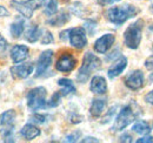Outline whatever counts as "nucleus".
Listing matches in <instances>:
<instances>
[{
  "instance_id": "1",
  "label": "nucleus",
  "mask_w": 153,
  "mask_h": 143,
  "mask_svg": "<svg viewBox=\"0 0 153 143\" xmlns=\"http://www.w3.org/2000/svg\"><path fill=\"white\" fill-rule=\"evenodd\" d=\"M100 67H101V61L98 56H96L91 52L85 53L84 59H82V63L79 68L78 75H76L78 81L81 83H85L88 80V77L91 76V74L93 72H96L97 69H99Z\"/></svg>"
},
{
  "instance_id": "2",
  "label": "nucleus",
  "mask_w": 153,
  "mask_h": 143,
  "mask_svg": "<svg viewBox=\"0 0 153 143\" xmlns=\"http://www.w3.org/2000/svg\"><path fill=\"white\" fill-rule=\"evenodd\" d=\"M137 14V8L132 5L115 6L111 7L106 12V18L114 25H121L130 18H133Z\"/></svg>"
},
{
  "instance_id": "3",
  "label": "nucleus",
  "mask_w": 153,
  "mask_h": 143,
  "mask_svg": "<svg viewBox=\"0 0 153 143\" xmlns=\"http://www.w3.org/2000/svg\"><path fill=\"white\" fill-rule=\"evenodd\" d=\"M14 119L16 111L10 109L0 117V135L5 142H14Z\"/></svg>"
},
{
  "instance_id": "4",
  "label": "nucleus",
  "mask_w": 153,
  "mask_h": 143,
  "mask_svg": "<svg viewBox=\"0 0 153 143\" xmlns=\"http://www.w3.org/2000/svg\"><path fill=\"white\" fill-rule=\"evenodd\" d=\"M139 113H140L139 109H134L133 106H131V105L124 107L120 110V113L118 114L112 129L114 131L124 130L126 127H128L132 122L135 121V119L138 117Z\"/></svg>"
},
{
  "instance_id": "5",
  "label": "nucleus",
  "mask_w": 153,
  "mask_h": 143,
  "mask_svg": "<svg viewBox=\"0 0 153 143\" xmlns=\"http://www.w3.org/2000/svg\"><path fill=\"white\" fill-rule=\"evenodd\" d=\"M47 0H27V1H11V6L18 11L20 14L26 19H31L36 10H39L46 5Z\"/></svg>"
},
{
  "instance_id": "6",
  "label": "nucleus",
  "mask_w": 153,
  "mask_h": 143,
  "mask_svg": "<svg viewBox=\"0 0 153 143\" xmlns=\"http://www.w3.org/2000/svg\"><path fill=\"white\" fill-rule=\"evenodd\" d=\"M141 31H143V21L138 20L134 24L130 25L125 33H124V41L125 45L131 48V49H137L140 45L141 41Z\"/></svg>"
},
{
  "instance_id": "7",
  "label": "nucleus",
  "mask_w": 153,
  "mask_h": 143,
  "mask_svg": "<svg viewBox=\"0 0 153 143\" xmlns=\"http://www.w3.org/2000/svg\"><path fill=\"white\" fill-rule=\"evenodd\" d=\"M46 89L44 87H36L27 94V106L32 111H37L47 106Z\"/></svg>"
},
{
  "instance_id": "8",
  "label": "nucleus",
  "mask_w": 153,
  "mask_h": 143,
  "mask_svg": "<svg viewBox=\"0 0 153 143\" xmlns=\"http://www.w3.org/2000/svg\"><path fill=\"white\" fill-rule=\"evenodd\" d=\"M68 40L74 48H78V49L84 48L87 45V36H86L85 28L84 27H74V28L70 29Z\"/></svg>"
},
{
  "instance_id": "9",
  "label": "nucleus",
  "mask_w": 153,
  "mask_h": 143,
  "mask_svg": "<svg viewBox=\"0 0 153 143\" xmlns=\"http://www.w3.org/2000/svg\"><path fill=\"white\" fill-rule=\"evenodd\" d=\"M52 60H53V51L47 49V51H44L40 54L38 61H37V69H36V76L37 77L44 75L46 72L48 71V68L52 65Z\"/></svg>"
},
{
  "instance_id": "10",
  "label": "nucleus",
  "mask_w": 153,
  "mask_h": 143,
  "mask_svg": "<svg viewBox=\"0 0 153 143\" xmlns=\"http://www.w3.org/2000/svg\"><path fill=\"white\" fill-rule=\"evenodd\" d=\"M76 65V57L71 53H64L60 55L56 63V69L61 73H70L74 69Z\"/></svg>"
},
{
  "instance_id": "11",
  "label": "nucleus",
  "mask_w": 153,
  "mask_h": 143,
  "mask_svg": "<svg viewBox=\"0 0 153 143\" xmlns=\"http://www.w3.org/2000/svg\"><path fill=\"white\" fill-rule=\"evenodd\" d=\"M115 36L112 33H107L100 36L94 42V51L99 54H105L114 43Z\"/></svg>"
},
{
  "instance_id": "12",
  "label": "nucleus",
  "mask_w": 153,
  "mask_h": 143,
  "mask_svg": "<svg viewBox=\"0 0 153 143\" xmlns=\"http://www.w3.org/2000/svg\"><path fill=\"white\" fill-rule=\"evenodd\" d=\"M144 73L141 71H134L125 79V85L131 90H138L144 86Z\"/></svg>"
},
{
  "instance_id": "13",
  "label": "nucleus",
  "mask_w": 153,
  "mask_h": 143,
  "mask_svg": "<svg viewBox=\"0 0 153 143\" xmlns=\"http://www.w3.org/2000/svg\"><path fill=\"white\" fill-rule=\"evenodd\" d=\"M30 49L25 45H16L11 49V59L14 63H20L28 57Z\"/></svg>"
},
{
  "instance_id": "14",
  "label": "nucleus",
  "mask_w": 153,
  "mask_h": 143,
  "mask_svg": "<svg viewBox=\"0 0 153 143\" xmlns=\"http://www.w3.org/2000/svg\"><path fill=\"white\" fill-rule=\"evenodd\" d=\"M33 69L34 67L32 63H22V65L12 67L11 73H12V76L16 79H26L33 73Z\"/></svg>"
},
{
  "instance_id": "15",
  "label": "nucleus",
  "mask_w": 153,
  "mask_h": 143,
  "mask_svg": "<svg viewBox=\"0 0 153 143\" xmlns=\"http://www.w3.org/2000/svg\"><path fill=\"white\" fill-rule=\"evenodd\" d=\"M90 89L94 94H99V95L105 94L107 91V83H106L105 77L99 76V75L93 76L90 83Z\"/></svg>"
},
{
  "instance_id": "16",
  "label": "nucleus",
  "mask_w": 153,
  "mask_h": 143,
  "mask_svg": "<svg viewBox=\"0 0 153 143\" xmlns=\"http://www.w3.org/2000/svg\"><path fill=\"white\" fill-rule=\"evenodd\" d=\"M127 66V59L125 56H120L114 63L108 68V72H107V75L110 79H114L118 75H120L124 69L126 68Z\"/></svg>"
},
{
  "instance_id": "17",
  "label": "nucleus",
  "mask_w": 153,
  "mask_h": 143,
  "mask_svg": "<svg viewBox=\"0 0 153 143\" xmlns=\"http://www.w3.org/2000/svg\"><path fill=\"white\" fill-rule=\"evenodd\" d=\"M40 133H41L40 129H39L38 127H36L34 125H32V123L25 125L21 128V130H20L21 136H22L25 140H28V141L34 140L36 137H38L39 135H40Z\"/></svg>"
},
{
  "instance_id": "18",
  "label": "nucleus",
  "mask_w": 153,
  "mask_h": 143,
  "mask_svg": "<svg viewBox=\"0 0 153 143\" xmlns=\"http://www.w3.org/2000/svg\"><path fill=\"white\" fill-rule=\"evenodd\" d=\"M106 107V100L105 99H94L92 101V105L90 108V113L93 117H98L102 114Z\"/></svg>"
},
{
  "instance_id": "19",
  "label": "nucleus",
  "mask_w": 153,
  "mask_h": 143,
  "mask_svg": "<svg viewBox=\"0 0 153 143\" xmlns=\"http://www.w3.org/2000/svg\"><path fill=\"white\" fill-rule=\"evenodd\" d=\"M41 34H42V31L39 28V26L33 25V26H31V27L26 31V33H25V39H26L28 42L34 43V42H37L39 39L41 38Z\"/></svg>"
},
{
  "instance_id": "20",
  "label": "nucleus",
  "mask_w": 153,
  "mask_h": 143,
  "mask_svg": "<svg viewBox=\"0 0 153 143\" xmlns=\"http://www.w3.org/2000/svg\"><path fill=\"white\" fill-rule=\"evenodd\" d=\"M58 85L61 87V94L62 96H67L70 94H74L76 93V87L73 85V82L68 79H59L58 80Z\"/></svg>"
},
{
  "instance_id": "21",
  "label": "nucleus",
  "mask_w": 153,
  "mask_h": 143,
  "mask_svg": "<svg viewBox=\"0 0 153 143\" xmlns=\"http://www.w3.org/2000/svg\"><path fill=\"white\" fill-rule=\"evenodd\" d=\"M68 20H70V14H68V13H66V12H60L58 15L48 19V20H47V24L51 25V26H54V27H59V26L65 25Z\"/></svg>"
},
{
  "instance_id": "22",
  "label": "nucleus",
  "mask_w": 153,
  "mask_h": 143,
  "mask_svg": "<svg viewBox=\"0 0 153 143\" xmlns=\"http://www.w3.org/2000/svg\"><path fill=\"white\" fill-rule=\"evenodd\" d=\"M25 29V22L22 19H17L12 25H11V28H10V32H11V35L14 39H19L22 32Z\"/></svg>"
},
{
  "instance_id": "23",
  "label": "nucleus",
  "mask_w": 153,
  "mask_h": 143,
  "mask_svg": "<svg viewBox=\"0 0 153 143\" xmlns=\"http://www.w3.org/2000/svg\"><path fill=\"white\" fill-rule=\"evenodd\" d=\"M132 129H133L134 133H137V134H139V135H147V134H150V131H151L150 125H149L146 121H143V120L137 121L133 125V127H132Z\"/></svg>"
},
{
  "instance_id": "24",
  "label": "nucleus",
  "mask_w": 153,
  "mask_h": 143,
  "mask_svg": "<svg viewBox=\"0 0 153 143\" xmlns=\"http://www.w3.org/2000/svg\"><path fill=\"white\" fill-rule=\"evenodd\" d=\"M58 12V1L57 0H50L45 7V11L44 13L47 15V17H52L54 15Z\"/></svg>"
},
{
  "instance_id": "25",
  "label": "nucleus",
  "mask_w": 153,
  "mask_h": 143,
  "mask_svg": "<svg viewBox=\"0 0 153 143\" xmlns=\"http://www.w3.org/2000/svg\"><path fill=\"white\" fill-rule=\"evenodd\" d=\"M61 96H62V94L60 93V91H56L52 96H51V99H50V101L47 102V106L51 108L53 107H58L59 105H60V101H61Z\"/></svg>"
},
{
  "instance_id": "26",
  "label": "nucleus",
  "mask_w": 153,
  "mask_h": 143,
  "mask_svg": "<svg viewBox=\"0 0 153 143\" xmlns=\"http://www.w3.org/2000/svg\"><path fill=\"white\" fill-rule=\"evenodd\" d=\"M41 43L42 45H50V43H52L53 41H54V38L52 35V33L51 32H44V35H41Z\"/></svg>"
},
{
  "instance_id": "27",
  "label": "nucleus",
  "mask_w": 153,
  "mask_h": 143,
  "mask_svg": "<svg viewBox=\"0 0 153 143\" xmlns=\"http://www.w3.org/2000/svg\"><path fill=\"white\" fill-rule=\"evenodd\" d=\"M84 28H85V29H87L88 34H93V33L96 32L97 22L96 21H92V20H88V21H86V22H85Z\"/></svg>"
},
{
  "instance_id": "28",
  "label": "nucleus",
  "mask_w": 153,
  "mask_h": 143,
  "mask_svg": "<svg viewBox=\"0 0 153 143\" xmlns=\"http://www.w3.org/2000/svg\"><path fill=\"white\" fill-rule=\"evenodd\" d=\"M46 119H47V116H46V115H41V114H34V115L31 117V120H32L33 122L40 123V125L45 123V122H46Z\"/></svg>"
},
{
  "instance_id": "29",
  "label": "nucleus",
  "mask_w": 153,
  "mask_h": 143,
  "mask_svg": "<svg viewBox=\"0 0 153 143\" xmlns=\"http://www.w3.org/2000/svg\"><path fill=\"white\" fill-rule=\"evenodd\" d=\"M80 135H81V133L79 130H76V131L66 136V142H76L78 139H80Z\"/></svg>"
},
{
  "instance_id": "30",
  "label": "nucleus",
  "mask_w": 153,
  "mask_h": 143,
  "mask_svg": "<svg viewBox=\"0 0 153 143\" xmlns=\"http://www.w3.org/2000/svg\"><path fill=\"white\" fill-rule=\"evenodd\" d=\"M145 67H146L149 71L152 72V73L150 74V80L153 81V55L152 56H150V57L145 61Z\"/></svg>"
},
{
  "instance_id": "31",
  "label": "nucleus",
  "mask_w": 153,
  "mask_h": 143,
  "mask_svg": "<svg viewBox=\"0 0 153 143\" xmlns=\"http://www.w3.org/2000/svg\"><path fill=\"white\" fill-rule=\"evenodd\" d=\"M8 47V42L4 36L0 34V53H5Z\"/></svg>"
},
{
  "instance_id": "32",
  "label": "nucleus",
  "mask_w": 153,
  "mask_h": 143,
  "mask_svg": "<svg viewBox=\"0 0 153 143\" xmlns=\"http://www.w3.org/2000/svg\"><path fill=\"white\" fill-rule=\"evenodd\" d=\"M137 143H153V136H145V137H140L138 139Z\"/></svg>"
},
{
  "instance_id": "33",
  "label": "nucleus",
  "mask_w": 153,
  "mask_h": 143,
  "mask_svg": "<svg viewBox=\"0 0 153 143\" xmlns=\"http://www.w3.org/2000/svg\"><path fill=\"white\" fill-rule=\"evenodd\" d=\"M119 141L120 142H132V136L128 135V134H124V135L120 136Z\"/></svg>"
},
{
  "instance_id": "34",
  "label": "nucleus",
  "mask_w": 153,
  "mask_h": 143,
  "mask_svg": "<svg viewBox=\"0 0 153 143\" xmlns=\"http://www.w3.org/2000/svg\"><path fill=\"white\" fill-rule=\"evenodd\" d=\"M145 101H146L147 103H150V105L153 106V90L150 91V93H147V94L145 95Z\"/></svg>"
},
{
  "instance_id": "35",
  "label": "nucleus",
  "mask_w": 153,
  "mask_h": 143,
  "mask_svg": "<svg viewBox=\"0 0 153 143\" xmlns=\"http://www.w3.org/2000/svg\"><path fill=\"white\" fill-rule=\"evenodd\" d=\"M8 15H10V12L4 6H0V18L1 17H8Z\"/></svg>"
},
{
  "instance_id": "36",
  "label": "nucleus",
  "mask_w": 153,
  "mask_h": 143,
  "mask_svg": "<svg viewBox=\"0 0 153 143\" xmlns=\"http://www.w3.org/2000/svg\"><path fill=\"white\" fill-rule=\"evenodd\" d=\"M81 142L86 143V142H99V140H97L96 137H85L81 140Z\"/></svg>"
},
{
  "instance_id": "37",
  "label": "nucleus",
  "mask_w": 153,
  "mask_h": 143,
  "mask_svg": "<svg viewBox=\"0 0 153 143\" xmlns=\"http://www.w3.org/2000/svg\"><path fill=\"white\" fill-rule=\"evenodd\" d=\"M68 31H70V29H67V31H64V32H61V33H60V40L65 41V40L68 38V35H66V34L68 33Z\"/></svg>"
},
{
  "instance_id": "38",
  "label": "nucleus",
  "mask_w": 153,
  "mask_h": 143,
  "mask_svg": "<svg viewBox=\"0 0 153 143\" xmlns=\"http://www.w3.org/2000/svg\"><path fill=\"white\" fill-rule=\"evenodd\" d=\"M98 2L100 5H106V4H108V0H98Z\"/></svg>"
},
{
  "instance_id": "39",
  "label": "nucleus",
  "mask_w": 153,
  "mask_h": 143,
  "mask_svg": "<svg viewBox=\"0 0 153 143\" xmlns=\"http://www.w3.org/2000/svg\"><path fill=\"white\" fill-rule=\"evenodd\" d=\"M150 6H151V11L153 12V0H150Z\"/></svg>"
},
{
  "instance_id": "40",
  "label": "nucleus",
  "mask_w": 153,
  "mask_h": 143,
  "mask_svg": "<svg viewBox=\"0 0 153 143\" xmlns=\"http://www.w3.org/2000/svg\"><path fill=\"white\" fill-rule=\"evenodd\" d=\"M117 1H120V0H108V4H113V2H117Z\"/></svg>"
},
{
  "instance_id": "41",
  "label": "nucleus",
  "mask_w": 153,
  "mask_h": 143,
  "mask_svg": "<svg viewBox=\"0 0 153 143\" xmlns=\"http://www.w3.org/2000/svg\"><path fill=\"white\" fill-rule=\"evenodd\" d=\"M62 1H68V0H62Z\"/></svg>"
},
{
  "instance_id": "42",
  "label": "nucleus",
  "mask_w": 153,
  "mask_h": 143,
  "mask_svg": "<svg viewBox=\"0 0 153 143\" xmlns=\"http://www.w3.org/2000/svg\"><path fill=\"white\" fill-rule=\"evenodd\" d=\"M152 128H153V125H152Z\"/></svg>"
}]
</instances>
